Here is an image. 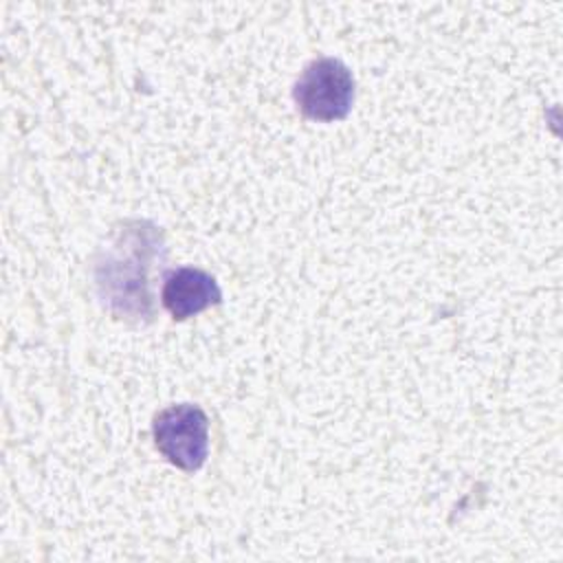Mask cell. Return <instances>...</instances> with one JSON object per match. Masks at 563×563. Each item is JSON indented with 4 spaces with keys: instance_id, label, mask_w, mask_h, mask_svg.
<instances>
[{
    "instance_id": "cell-2",
    "label": "cell",
    "mask_w": 563,
    "mask_h": 563,
    "mask_svg": "<svg viewBox=\"0 0 563 563\" xmlns=\"http://www.w3.org/2000/svg\"><path fill=\"white\" fill-rule=\"evenodd\" d=\"M152 435L158 453L183 471H198L209 455V418L198 405L165 407L154 416Z\"/></svg>"
},
{
    "instance_id": "cell-3",
    "label": "cell",
    "mask_w": 563,
    "mask_h": 563,
    "mask_svg": "<svg viewBox=\"0 0 563 563\" xmlns=\"http://www.w3.org/2000/svg\"><path fill=\"white\" fill-rule=\"evenodd\" d=\"M161 301L176 319H189L222 301V290L216 277L196 266H180L165 275Z\"/></svg>"
},
{
    "instance_id": "cell-1",
    "label": "cell",
    "mask_w": 563,
    "mask_h": 563,
    "mask_svg": "<svg viewBox=\"0 0 563 563\" xmlns=\"http://www.w3.org/2000/svg\"><path fill=\"white\" fill-rule=\"evenodd\" d=\"M299 112L312 121H341L354 103L352 70L336 57L312 59L292 86Z\"/></svg>"
}]
</instances>
